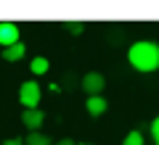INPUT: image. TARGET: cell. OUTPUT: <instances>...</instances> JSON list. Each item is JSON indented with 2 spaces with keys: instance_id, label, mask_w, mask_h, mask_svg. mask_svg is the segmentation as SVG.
<instances>
[{
  "instance_id": "14",
  "label": "cell",
  "mask_w": 159,
  "mask_h": 145,
  "mask_svg": "<svg viewBox=\"0 0 159 145\" xmlns=\"http://www.w3.org/2000/svg\"><path fill=\"white\" fill-rule=\"evenodd\" d=\"M53 145H77V143H74L72 137H61V140H58V143H53Z\"/></svg>"
},
{
  "instance_id": "7",
  "label": "cell",
  "mask_w": 159,
  "mask_h": 145,
  "mask_svg": "<svg viewBox=\"0 0 159 145\" xmlns=\"http://www.w3.org/2000/svg\"><path fill=\"white\" fill-rule=\"evenodd\" d=\"M0 56H3V61H21L24 56H27V45L21 42V40H19V42H13V45H8V48H3V53H0Z\"/></svg>"
},
{
  "instance_id": "10",
  "label": "cell",
  "mask_w": 159,
  "mask_h": 145,
  "mask_svg": "<svg viewBox=\"0 0 159 145\" xmlns=\"http://www.w3.org/2000/svg\"><path fill=\"white\" fill-rule=\"evenodd\" d=\"M122 145H143V134L138 132V129H130V132L125 134V143Z\"/></svg>"
},
{
  "instance_id": "8",
  "label": "cell",
  "mask_w": 159,
  "mask_h": 145,
  "mask_svg": "<svg viewBox=\"0 0 159 145\" xmlns=\"http://www.w3.org/2000/svg\"><path fill=\"white\" fill-rule=\"evenodd\" d=\"M48 69H51V61H48L45 56H34L32 61H29V71H32V74H37V77L48 74Z\"/></svg>"
},
{
  "instance_id": "15",
  "label": "cell",
  "mask_w": 159,
  "mask_h": 145,
  "mask_svg": "<svg viewBox=\"0 0 159 145\" xmlns=\"http://www.w3.org/2000/svg\"><path fill=\"white\" fill-rule=\"evenodd\" d=\"M77 145H93V143H77Z\"/></svg>"
},
{
  "instance_id": "5",
  "label": "cell",
  "mask_w": 159,
  "mask_h": 145,
  "mask_svg": "<svg viewBox=\"0 0 159 145\" xmlns=\"http://www.w3.org/2000/svg\"><path fill=\"white\" fill-rule=\"evenodd\" d=\"M19 42V27L13 21H0V48Z\"/></svg>"
},
{
  "instance_id": "12",
  "label": "cell",
  "mask_w": 159,
  "mask_h": 145,
  "mask_svg": "<svg viewBox=\"0 0 159 145\" xmlns=\"http://www.w3.org/2000/svg\"><path fill=\"white\" fill-rule=\"evenodd\" d=\"M151 137H154V145L159 143V116H154V122H151Z\"/></svg>"
},
{
  "instance_id": "4",
  "label": "cell",
  "mask_w": 159,
  "mask_h": 145,
  "mask_svg": "<svg viewBox=\"0 0 159 145\" xmlns=\"http://www.w3.org/2000/svg\"><path fill=\"white\" fill-rule=\"evenodd\" d=\"M43 122H45V113L40 111V108H24V113H21V124L29 129V132H37V129L43 127Z\"/></svg>"
},
{
  "instance_id": "11",
  "label": "cell",
  "mask_w": 159,
  "mask_h": 145,
  "mask_svg": "<svg viewBox=\"0 0 159 145\" xmlns=\"http://www.w3.org/2000/svg\"><path fill=\"white\" fill-rule=\"evenodd\" d=\"M64 27H66L69 34H74V37H80V34L85 32V24H82V21H66Z\"/></svg>"
},
{
  "instance_id": "9",
  "label": "cell",
  "mask_w": 159,
  "mask_h": 145,
  "mask_svg": "<svg viewBox=\"0 0 159 145\" xmlns=\"http://www.w3.org/2000/svg\"><path fill=\"white\" fill-rule=\"evenodd\" d=\"M21 140H24V145H53V140L48 137L45 132H40V129L37 132H29L27 137H21Z\"/></svg>"
},
{
  "instance_id": "1",
  "label": "cell",
  "mask_w": 159,
  "mask_h": 145,
  "mask_svg": "<svg viewBox=\"0 0 159 145\" xmlns=\"http://www.w3.org/2000/svg\"><path fill=\"white\" fill-rule=\"evenodd\" d=\"M127 61L135 71L141 74H151L159 69V45L148 42V40H141V42H133L130 50H127Z\"/></svg>"
},
{
  "instance_id": "16",
  "label": "cell",
  "mask_w": 159,
  "mask_h": 145,
  "mask_svg": "<svg viewBox=\"0 0 159 145\" xmlns=\"http://www.w3.org/2000/svg\"><path fill=\"white\" fill-rule=\"evenodd\" d=\"M157 145H159V143H157Z\"/></svg>"
},
{
  "instance_id": "3",
  "label": "cell",
  "mask_w": 159,
  "mask_h": 145,
  "mask_svg": "<svg viewBox=\"0 0 159 145\" xmlns=\"http://www.w3.org/2000/svg\"><path fill=\"white\" fill-rule=\"evenodd\" d=\"M80 87H82V92H85L88 98H90V95H101L103 87H106V79L98 71H88L85 77H82V82H80Z\"/></svg>"
},
{
  "instance_id": "13",
  "label": "cell",
  "mask_w": 159,
  "mask_h": 145,
  "mask_svg": "<svg viewBox=\"0 0 159 145\" xmlns=\"http://www.w3.org/2000/svg\"><path fill=\"white\" fill-rule=\"evenodd\" d=\"M3 145H24V140L21 137H8V140H3Z\"/></svg>"
},
{
  "instance_id": "2",
  "label": "cell",
  "mask_w": 159,
  "mask_h": 145,
  "mask_svg": "<svg viewBox=\"0 0 159 145\" xmlns=\"http://www.w3.org/2000/svg\"><path fill=\"white\" fill-rule=\"evenodd\" d=\"M40 98H43V87L37 84V79H27V82L19 87V103L24 108H37Z\"/></svg>"
},
{
  "instance_id": "6",
  "label": "cell",
  "mask_w": 159,
  "mask_h": 145,
  "mask_svg": "<svg viewBox=\"0 0 159 145\" xmlns=\"http://www.w3.org/2000/svg\"><path fill=\"white\" fill-rule=\"evenodd\" d=\"M106 108H109V103H106V98H103V95H90V98L85 100V111L90 113L93 119L103 116V113H106Z\"/></svg>"
}]
</instances>
